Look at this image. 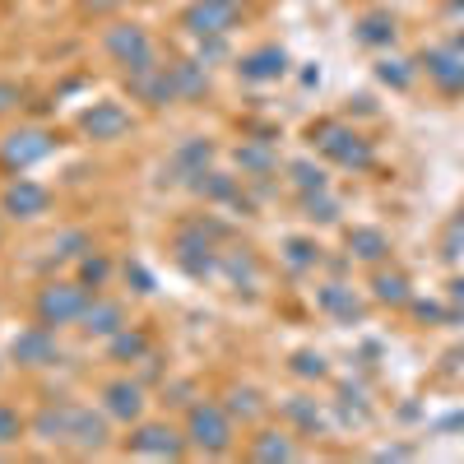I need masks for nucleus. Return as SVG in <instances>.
I'll return each mask as SVG.
<instances>
[{"label": "nucleus", "mask_w": 464, "mask_h": 464, "mask_svg": "<svg viewBox=\"0 0 464 464\" xmlns=\"http://www.w3.org/2000/svg\"><path fill=\"white\" fill-rule=\"evenodd\" d=\"M293 455L297 450H293V441L284 432H260L251 441V459H293Z\"/></svg>", "instance_id": "18"}, {"label": "nucleus", "mask_w": 464, "mask_h": 464, "mask_svg": "<svg viewBox=\"0 0 464 464\" xmlns=\"http://www.w3.org/2000/svg\"><path fill=\"white\" fill-rule=\"evenodd\" d=\"M288 251H293V256H288L293 265H312V260H316V256H312V246H306V242H288Z\"/></svg>", "instance_id": "31"}, {"label": "nucleus", "mask_w": 464, "mask_h": 464, "mask_svg": "<svg viewBox=\"0 0 464 464\" xmlns=\"http://www.w3.org/2000/svg\"><path fill=\"white\" fill-rule=\"evenodd\" d=\"M186 437H190V446L205 450V455L232 450V413H227L223 404H214V400L190 404V413H186Z\"/></svg>", "instance_id": "1"}, {"label": "nucleus", "mask_w": 464, "mask_h": 464, "mask_svg": "<svg viewBox=\"0 0 464 464\" xmlns=\"http://www.w3.org/2000/svg\"><path fill=\"white\" fill-rule=\"evenodd\" d=\"M358 43H367V47L395 43V19H391V14H367V19L358 24Z\"/></svg>", "instance_id": "19"}, {"label": "nucleus", "mask_w": 464, "mask_h": 464, "mask_svg": "<svg viewBox=\"0 0 464 464\" xmlns=\"http://www.w3.org/2000/svg\"><path fill=\"white\" fill-rule=\"evenodd\" d=\"M168 70H172L177 98H200V93L209 89V74H205V65H196V61H181V65H168Z\"/></svg>", "instance_id": "16"}, {"label": "nucleus", "mask_w": 464, "mask_h": 464, "mask_svg": "<svg viewBox=\"0 0 464 464\" xmlns=\"http://www.w3.org/2000/svg\"><path fill=\"white\" fill-rule=\"evenodd\" d=\"M297 372H316V376H321V372H325V362H321V358H312V353H302V358H297Z\"/></svg>", "instance_id": "32"}, {"label": "nucleus", "mask_w": 464, "mask_h": 464, "mask_svg": "<svg viewBox=\"0 0 464 464\" xmlns=\"http://www.w3.org/2000/svg\"><path fill=\"white\" fill-rule=\"evenodd\" d=\"M84 306H89L84 284H70V279H61V284H47L43 293H37V321L56 330V325L80 321V316H84Z\"/></svg>", "instance_id": "2"}, {"label": "nucleus", "mask_w": 464, "mask_h": 464, "mask_svg": "<svg viewBox=\"0 0 464 464\" xmlns=\"http://www.w3.org/2000/svg\"><path fill=\"white\" fill-rule=\"evenodd\" d=\"M102 400H107V413H111V418L135 422V418L144 413V385H135V381H111L107 391H102Z\"/></svg>", "instance_id": "12"}, {"label": "nucleus", "mask_w": 464, "mask_h": 464, "mask_svg": "<svg viewBox=\"0 0 464 464\" xmlns=\"http://www.w3.org/2000/svg\"><path fill=\"white\" fill-rule=\"evenodd\" d=\"M260 409H265V404H260V395H256V391H232V404H227V413H237V418L246 413V418H256Z\"/></svg>", "instance_id": "25"}, {"label": "nucleus", "mask_w": 464, "mask_h": 464, "mask_svg": "<svg viewBox=\"0 0 464 464\" xmlns=\"http://www.w3.org/2000/svg\"><path fill=\"white\" fill-rule=\"evenodd\" d=\"M130 93L149 107H163L177 98V84H172V70L168 65H144V70H130Z\"/></svg>", "instance_id": "9"}, {"label": "nucleus", "mask_w": 464, "mask_h": 464, "mask_svg": "<svg viewBox=\"0 0 464 464\" xmlns=\"http://www.w3.org/2000/svg\"><path fill=\"white\" fill-rule=\"evenodd\" d=\"M80 130H84L89 140L111 144V140H121V135L130 130V111H126L121 102H93V107L80 116Z\"/></svg>", "instance_id": "6"}, {"label": "nucleus", "mask_w": 464, "mask_h": 464, "mask_svg": "<svg viewBox=\"0 0 464 464\" xmlns=\"http://www.w3.org/2000/svg\"><path fill=\"white\" fill-rule=\"evenodd\" d=\"M237 163H242V172H269V168H275V153H269L265 144H242L237 149Z\"/></svg>", "instance_id": "21"}, {"label": "nucleus", "mask_w": 464, "mask_h": 464, "mask_svg": "<svg viewBox=\"0 0 464 464\" xmlns=\"http://www.w3.org/2000/svg\"><path fill=\"white\" fill-rule=\"evenodd\" d=\"M52 149H56V140L47 130H14L5 144H0V159H5L10 168H33L37 159H47Z\"/></svg>", "instance_id": "7"}, {"label": "nucleus", "mask_w": 464, "mask_h": 464, "mask_svg": "<svg viewBox=\"0 0 464 464\" xmlns=\"http://www.w3.org/2000/svg\"><path fill=\"white\" fill-rule=\"evenodd\" d=\"M348 251H353L358 260H381L385 251H391V242H385L376 227H358V232H348Z\"/></svg>", "instance_id": "17"}, {"label": "nucleus", "mask_w": 464, "mask_h": 464, "mask_svg": "<svg viewBox=\"0 0 464 464\" xmlns=\"http://www.w3.org/2000/svg\"><path fill=\"white\" fill-rule=\"evenodd\" d=\"M84 330L89 334H116V330H126V312H121V302H107V297H93L89 306H84Z\"/></svg>", "instance_id": "13"}, {"label": "nucleus", "mask_w": 464, "mask_h": 464, "mask_svg": "<svg viewBox=\"0 0 464 464\" xmlns=\"http://www.w3.org/2000/svg\"><path fill=\"white\" fill-rule=\"evenodd\" d=\"M19 437H24V418H19L14 409L0 404V446H10V441H19Z\"/></svg>", "instance_id": "24"}, {"label": "nucleus", "mask_w": 464, "mask_h": 464, "mask_svg": "<svg viewBox=\"0 0 464 464\" xmlns=\"http://www.w3.org/2000/svg\"><path fill=\"white\" fill-rule=\"evenodd\" d=\"M293 177H297L302 190H325V177H321V168H312V163H293Z\"/></svg>", "instance_id": "26"}, {"label": "nucleus", "mask_w": 464, "mask_h": 464, "mask_svg": "<svg viewBox=\"0 0 464 464\" xmlns=\"http://www.w3.org/2000/svg\"><path fill=\"white\" fill-rule=\"evenodd\" d=\"M181 24L196 37H223L237 28V0H196V5H186Z\"/></svg>", "instance_id": "4"}, {"label": "nucleus", "mask_w": 464, "mask_h": 464, "mask_svg": "<svg viewBox=\"0 0 464 464\" xmlns=\"http://www.w3.org/2000/svg\"><path fill=\"white\" fill-rule=\"evenodd\" d=\"M130 450H135V455H153V459H177V455L186 450V441H181L172 428H163V422H149V428H140V432L130 437Z\"/></svg>", "instance_id": "11"}, {"label": "nucleus", "mask_w": 464, "mask_h": 464, "mask_svg": "<svg viewBox=\"0 0 464 464\" xmlns=\"http://www.w3.org/2000/svg\"><path fill=\"white\" fill-rule=\"evenodd\" d=\"M102 47L116 65H126V70H144L153 65V43H149V33L140 24H116L102 33Z\"/></svg>", "instance_id": "3"}, {"label": "nucleus", "mask_w": 464, "mask_h": 464, "mask_svg": "<svg viewBox=\"0 0 464 464\" xmlns=\"http://www.w3.org/2000/svg\"><path fill=\"white\" fill-rule=\"evenodd\" d=\"M428 74H432L446 93H459V89H464V61L450 56V52H432V56H428Z\"/></svg>", "instance_id": "15"}, {"label": "nucleus", "mask_w": 464, "mask_h": 464, "mask_svg": "<svg viewBox=\"0 0 464 464\" xmlns=\"http://www.w3.org/2000/svg\"><path fill=\"white\" fill-rule=\"evenodd\" d=\"M376 74H381L385 84H400V89H404V84L413 80V74L404 70V61H381V70H376Z\"/></svg>", "instance_id": "27"}, {"label": "nucleus", "mask_w": 464, "mask_h": 464, "mask_svg": "<svg viewBox=\"0 0 464 464\" xmlns=\"http://www.w3.org/2000/svg\"><path fill=\"white\" fill-rule=\"evenodd\" d=\"M10 107H19V84L0 80V111H10Z\"/></svg>", "instance_id": "30"}, {"label": "nucleus", "mask_w": 464, "mask_h": 464, "mask_svg": "<svg viewBox=\"0 0 464 464\" xmlns=\"http://www.w3.org/2000/svg\"><path fill=\"white\" fill-rule=\"evenodd\" d=\"M102 279H107V260H102V256H84V284L98 288Z\"/></svg>", "instance_id": "29"}, {"label": "nucleus", "mask_w": 464, "mask_h": 464, "mask_svg": "<svg viewBox=\"0 0 464 464\" xmlns=\"http://www.w3.org/2000/svg\"><path fill=\"white\" fill-rule=\"evenodd\" d=\"M10 353H14L19 367H56L61 348H56V339H52V325L37 321L33 330H24V334L10 343Z\"/></svg>", "instance_id": "5"}, {"label": "nucleus", "mask_w": 464, "mask_h": 464, "mask_svg": "<svg viewBox=\"0 0 464 464\" xmlns=\"http://www.w3.org/2000/svg\"><path fill=\"white\" fill-rule=\"evenodd\" d=\"M237 70L246 74V80L265 84V80H279V74L288 70V56H284V47H260V52H251Z\"/></svg>", "instance_id": "14"}, {"label": "nucleus", "mask_w": 464, "mask_h": 464, "mask_svg": "<svg viewBox=\"0 0 464 464\" xmlns=\"http://www.w3.org/2000/svg\"><path fill=\"white\" fill-rule=\"evenodd\" d=\"M177 163H181V168H196V177H200L205 163H209V144H205V140H190V144L177 153Z\"/></svg>", "instance_id": "22"}, {"label": "nucleus", "mask_w": 464, "mask_h": 464, "mask_svg": "<svg viewBox=\"0 0 464 464\" xmlns=\"http://www.w3.org/2000/svg\"><path fill=\"white\" fill-rule=\"evenodd\" d=\"M321 135H325L321 149L330 153V159H339L343 168H367V163H372V149H367L362 135H348V130H339V126H325Z\"/></svg>", "instance_id": "10"}, {"label": "nucleus", "mask_w": 464, "mask_h": 464, "mask_svg": "<svg viewBox=\"0 0 464 464\" xmlns=\"http://www.w3.org/2000/svg\"><path fill=\"white\" fill-rule=\"evenodd\" d=\"M459 47H464V37H459Z\"/></svg>", "instance_id": "33"}, {"label": "nucleus", "mask_w": 464, "mask_h": 464, "mask_svg": "<svg viewBox=\"0 0 464 464\" xmlns=\"http://www.w3.org/2000/svg\"><path fill=\"white\" fill-rule=\"evenodd\" d=\"M306 209H312V218H321V223H330V218H334V200L325 196V190H316V196H306Z\"/></svg>", "instance_id": "28"}, {"label": "nucleus", "mask_w": 464, "mask_h": 464, "mask_svg": "<svg viewBox=\"0 0 464 464\" xmlns=\"http://www.w3.org/2000/svg\"><path fill=\"white\" fill-rule=\"evenodd\" d=\"M0 205H5V214H10V218H37V214H47L52 196H47V186H37V181L19 177V181H10V186H5Z\"/></svg>", "instance_id": "8"}, {"label": "nucleus", "mask_w": 464, "mask_h": 464, "mask_svg": "<svg viewBox=\"0 0 464 464\" xmlns=\"http://www.w3.org/2000/svg\"><path fill=\"white\" fill-rule=\"evenodd\" d=\"M376 297L381 302H409V284L400 275H381L376 279Z\"/></svg>", "instance_id": "23"}, {"label": "nucleus", "mask_w": 464, "mask_h": 464, "mask_svg": "<svg viewBox=\"0 0 464 464\" xmlns=\"http://www.w3.org/2000/svg\"><path fill=\"white\" fill-rule=\"evenodd\" d=\"M111 353H116V358H144V353H149V339H144L140 330H116V334H111Z\"/></svg>", "instance_id": "20"}]
</instances>
